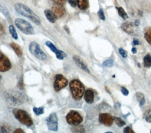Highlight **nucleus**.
<instances>
[{"label":"nucleus","instance_id":"nucleus-1","mask_svg":"<svg viewBox=\"0 0 151 133\" xmlns=\"http://www.w3.org/2000/svg\"><path fill=\"white\" fill-rule=\"evenodd\" d=\"M14 8L15 10L19 14L23 16L24 17L27 18L33 23L37 25H40V19L27 6L22 3H17L15 4Z\"/></svg>","mask_w":151,"mask_h":133},{"label":"nucleus","instance_id":"nucleus-2","mask_svg":"<svg viewBox=\"0 0 151 133\" xmlns=\"http://www.w3.org/2000/svg\"><path fill=\"white\" fill-rule=\"evenodd\" d=\"M69 87L73 99L76 101L81 100L85 92L83 84L78 80H73L70 81Z\"/></svg>","mask_w":151,"mask_h":133},{"label":"nucleus","instance_id":"nucleus-3","mask_svg":"<svg viewBox=\"0 0 151 133\" xmlns=\"http://www.w3.org/2000/svg\"><path fill=\"white\" fill-rule=\"evenodd\" d=\"M12 113L16 119L22 124L27 127H31L33 124L32 118L25 111L16 109L13 110Z\"/></svg>","mask_w":151,"mask_h":133},{"label":"nucleus","instance_id":"nucleus-4","mask_svg":"<svg viewBox=\"0 0 151 133\" xmlns=\"http://www.w3.org/2000/svg\"><path fill=\"white\" fill-rule=\"evenodd\" d=\"M15 24L18 29L26 35H33L35 34L34 29L30 24L22 18H17Z\"/></svg>","mask_w":151,"mask_h":133},{"label":"nucleus","instance_id":"nucleus-5","mask_svg":"<svg viewBox=\"0 0 151 133\" xmlns=\"http://www.w3.org/2000/svg\"><path fill=\"white\" fill-rule=\"evenodd\" d=\"M66 120L68 124L70 125L77 126L83 122V119L77 111L71 110L66 116Z\"/></svg>","mask_w":151,"mask_h":133},{"label":"nucleus","instance_id":"nucleus-6","mask_svg":"<svg viewBox=\"0 0 151 133\" xmlns=\"http://www.w3.org/2000/svg\"><path fill=\"white\" fill-rule=\"evenodd\" d=\"M29 49L31 54L39 59L45 60L46 59V54L41 49L39 45L35 42H31L29 44Z\"/></svg>","mask_w":151,"mask_h":133},{"label":"nucleus","instance_id":"nucleus-7","mask_svg":"<svg viewBox=\"0 0 151 133\" xmlns=\"http://www.w3.org/2000/svg\"><path fill=\"white\" fill-rule=\"evenodd\" d=\"M68 81L64 76L60 74L55 75L54 81V89L56 92L60 91L62 89L67 87Z\"/></svg>","mask_w":151,"mask_h":133},{"label":"nucleus","instance_id":"nucleus-8","mask_svg":"<svg viewBox=\"0 0 151 133\" xmlns=\"http://www.w3.org/2000/svg\"><path fill=\"white\" fill-rule=\"evenodd\" d=\"M47 124L49 130L53 132L58 130V117L55 112L50 113L47 118Z\"/></svg>","mask_w":151,"mask_h":133},{"label":"nucleus","instance_id":"nucleus-9","mask_svg":"<svg viewBox=\"0 0 151 133\" xmlns=\"http://www.w3.org/2000/svg\"><path fill=\"white\" fill-rule=\"evenodd\" d=\"M12 67V64L8 58L1 52L0 55V71L4 72L9 71Z\"/></svg>","mask_w":151,"mask_h":133},{"label":"nucleus","instance_id":"nucleus-10","mask_svg":"<svg viewBox=\"0 0 151 133\" xmlns=\"http://www.w3.org/2000/svg\"><path fill=\"white\" fill-rule=\"evenodd\" d=\"M5 97L9 104L13 105H19L23 103L22 99L14 93L7 92L5 94Z\"/></svg>","mask_w":151,"mask_h":133},{"label":"nucleus","instance_id":"nucleus-11","mask_svg":"<svg viewBox=\"0 0 151 133\" xmlns=\"http://www.w3.org/2000/svg\"><path fill=\"white\" fill-rule=\"evenodd\" d=\"M99 120L100 124L110 127L113 124L114 119L109 113H101L99 114Z\"/></svg>","mask_w":151,"mask_h":133},{"label":"nucleus","instance_id":"nucleus-12","mask_svg":"<svg viewBox=\"0 0 151 133\" xmlns=\"http://www.w3.org/2000/svg\"><path fill=\"white\" fill-rule=\"evenodd\" d=\"M73 62L76 64V65L79 67L81 69L83 70L85 72L87 73L88 74L90 73V71L88 69L87 65L80 57H79L77 55H74L73 56Z\"/></svg>","mask_w":151,"mask_h":133},{"label":"nucleus","instance_id":"nucleus-13","mask_svg":"<svg viewBox=\"0 0 151 133\" xmlns=\"http://www.w3.org/2000/svg\"><path fill=\"white\" fill-rule=\"evenodd\" d=\"M52 11L54 12L58 17H62L64 16L66 13L64 7L62 5L57 4L52 6Z\"/></svg>","mask_w":151,"mask_h":133},{"label":"nucleus","instance_id":"nucleus-14","mask_svg":"<svg viewBox=\"0 0 151 133\" xmlns=\"http://www.w3.org/2000/svg\"><path fill=\"white\" fill-rule=\"evenodd\" d=\"M134 24L130 22H125L121 25V29L129 34H132L134 31Z\"/></svg>","mask_w":151,"mask_h":133},{"label":"nucleus","instance_id":"nucleus-15","mask_svg":"<svg viewBox=\"0 0 151 133\" xmlns=\"http://www.w3.org/2000/svg\"><path fill=\"white\" fill-rule=\"evenodd\" d=\"M84 98L87 104L93 103L94 99V94L93 90L91 89L86 90L85 92Z\"/></svg>","mask_w":151,"mask_h":133},{"label":"nucleus","instance_id":"nucleus-16","mask_svg":"<svg viewBox=\"0 0 151 133\" xmlns=\"http://www.w3.org/2000/svg\"><path fill=\"white\" fill-rule=\"evenodd\" d=\"M45 15L46 17L48 20L52 23H55L56 20L58 19L57 16L54 14V12L52 10H50L49 9H46L44 11Z\"/></svg>","mask_w":151,"mask_h":133},{"label":"nucleus","instance_id":"nucleus-17","mask_svg":"<svg viewBox=\"0 0 151 133\" xmlns=\"http://www.w3.org/2000/svg\"><path fill=\"white\" fill-rule=\"evenodd\" d=\"M76 1L79 9L81 10H86L88 9L89 6L88 0H76Z\"/></svg>","mask_w":151,"mask_h":133},{"label":"nucleus","instance_id":"nucleus-18","mask_svg":"<svg viewBox=\"0 0 151 133\" xmlns=\"http://www.w3.org/2000/svg\"><path fill=\"white\" fill-rule=\"evenodd\" d=\"M10 46L12 47V49L14 50L16 55H17L18 57H22L23 55V51L20 48V46L18 45L17 44H15L14 42H12L10 44Z\"/></svg>","mask_w":151,"mask_h":133},{"label":"nucleus","instance_id":"nucleus-19","mask_svg":"<svg viewBox=\"0 0 151 133\" xmlns=\"http://www.w3.org/2000/svg\"><path fill=\"white\" fill-rule=\"evenodd\" d=\"M144 37L148 44L151 45V27H147L145 31Z\"/></svg>","mask_w":151,"mask_h":133},{"label":"nucleus","instance_id":"nucleus-20","mask_svg":"<svg viewBox=\"0 0 151 133\" xmlns=\"http://www.w3.org/2000/svg\"><path fill=\"white\" fill-rule=\"evenodd\" d=\"M144 66L148 68L151 66V56L150 55H146L144 58Z\"/></svg>","mask_w":151,"mask_h":133},{"label":"nucleus","instance_id":"nucleus-21","mask_svg":"<svg viewBox=\"0 0 151 133\" xmlns=\"http://www.w3.org/2000/svg\"><path fill=\"white\" fill-rule=\"evenodd\" d=\"M136 97L137 100L139 102L140 106L142 107L145 103V100L144 99V96L143 94L140 93H137L136 94Z\"/></svg>","mask_w":151,"mask_h":133},{"label":"nucleus","instance_id":"nucleus-22","mask_svg":"<svg viewBox=\"0 0 151 133\" xmlns=\"http://www.w3.org/2000/svg\"><path fill=\"white\" fill-rule=\"evenodd\" d=\"M9 31L10 34L12 35V37L15 40H17L18 36L14 26L12 25H10L9 27Z\"/></svg>","mask_w":151,"mask_h":133},{"label":"nucleus","instance_id":"nucleus-23","mask_svg":"<svg viewBox=\"0 0 151 133\" xmlns=\"http://www.w3.org/2000/svg\"><path fill=\"white\" fill-rule=\"evenodd\" d=\"M117 11H118L119 15L123 19L125 20L126 19L128 18V15H127V14L125 12L124 10L123 9V8H122V7L117 8Z\"/></svg>","mask_w":151,"mask_h":133},{"label":"nucleus","instance_id":"nucleus-24","mask_svg":"<svg viewBox=\"0 0 151 133\" xmlns=\"http://www.w3.org/2000/svg\"><path fill=\"white\" fill-rule=\"evenodd\" d=\"M71 130L73 132H75V133H84L85 132L84 128L81 126H78V125L75 126V127L72 128Z\"/></svg>","mask_w":151,"mask_h":133},{"label":"nucleus","instance_id":"nucleus-25","mask_svg":"<svg viewBox=\"0 0 151 133\" xmlns=\"http://www.w3.org/2000/svg\"><path fill=\"white\" fill-rule=\"evenodd\" d=\"M46 45L50 48V49L52 50V52L55 53V54L58 52V49L56 48L55 46L52 44V42H50V41H47L46 42Z\"/></svg>","mask_w":151,"mask_h":133},{"label":"nucleus","instance_id":"nucleus-26","mask_svg":"<svg viewBox=\"0 0 151 133\" xmlns=\"http://www.w3.org/2000/svg\"><path fill=\"white\" fill-rule=\"evenodd\" d=\"M33 111L34 113H35L37 116H39L41 114H44L45 111H44V107H34L33 108Z\"/></svg>","mask_w":151,"mask_h":133},{"label":"nucleus","instance_id":"nucleus-27","mask_svg":"<svg viewBox=\"0 0 151 133\" xmlns=\"http://www.w3.org/2000/svg\"><path fill=\"white\" fill-rule=\"evenodd\" d=\"M56 56V58L60 59V60H63L64 58H65L67 57L66 54L60 50H58V52L55 54Z\"/></svg>","mask_w":151,"mask_h":133},{"label":"nucleus","instance_id":"nucleus-28","mask_svg":"<svg viewBox=\"0 0 151 133\" xmlns=\"http://www.w3.org/2000/svg\"><path fill=\"white\" fill-rule=\"evenodd\" d=\"M114 121L116 123V125L118 126L119 127H122L125 124V122H124L122 119L119 117H114Z\"/></svg>","mask_w":151,"mask_h":133},{"label":"nucleus","instance_id":"nucleus-29","mask_svg":"<svg viewBox=\"0 0 151 133\" xmlns=\"http://www.w3.org/2000/svg\"><path fill=\"white\" fill-rule=\"evenodd\" d=\"M114 61L112 59H108L104 61L102 65L105 67H111L113 66Z\"/></svg>","mask_w":151,"mask_h":133},{"label":"nucleus","instance_id":"nucleus-30","mask_svg":"<svg viewBox=\"0 0 151 133\" xmlns=\"http://www.w3.org/2000/svg\"><path fill=\"white\" fill-rule=\"evenodd\" d=\"M145 119L146 122L151 123V110H148L146 112Z\"/></svg>","mask_w":151,"mask_h":133},{"label":"nucleus","instance_id":"nucleus-31","mask_svg":"<svg viewBox=\"0 0 151 133\" xmlns=\"http://www.w3.org/2000/svg\"><path fill=\"white\" fill-rule=\"evenodd\" d=\"M1 11L3 14V15L5 16V17H6L8 19L10 18L9 12L7 11V10H6V8H4L3 6H1Z\"/></svg>","mask_w":151,"mask_h":133},{"label":"nucleus","instance_id":"nucleus-32","mask_svg":"<svg viewBox=\"0 0 151 133\" xmlns=\"http://www.w3.org/2000/svg\"><path fill=\"white\" fill-rule=\"evenodd\" d=\"M98 15L99 18H100V19H101V20H105V14H104V12L103 10H102L101 9H100L99 10L98 13Z\"/></svg>","mask_w":151,"mask_h":133},{"label":"nucleus","instance_id":"nucleus-33","mask_svg":"<svg viewBox=\"0 0 151 133\" xmlns=\"http://www.w3.org/2000/svg\"><path fill=\"white\" fill-rule=\"evenodd\" d=\"M119 54L121 55L123 58H126L127 57V53L122 48H119Z\"/></svg>","mask_w":151,"mask_h":133},{"label":"nucleus","instance_id":"nucleus-34","mask_svg":"<svg viewBox=\"0 0 151 133\" xmlns=\"http://www.w3.org/2000/svg\"><path fill=\"white\" fill-rule=\"evenodd\" d=\"M52 1L57 4H60L62 6L66 3L67 0H52Z\"/></svg>","mask_w":151,"mask_h":133},{"label":"nucleus","instance_id":"nucleus-35","mask_svg":"<svg viewBox=\"0 0 151 133\" xmlns=\"http://www.w3.org/2000/svg\"><path fill=\"white\" fill-rule=\"evenodd\" d=\"M68 2L69 3L70 6L73 8H75L77 6V1L76 0H67Z\"/></svg>","mask_w":151,"mask_h":133},{"label":"nucleus","instance_id":"nucleus-36","mask_svg":"<svg viewBox=\"0 0 151 133\" xmlns=\"http://www.w3.org/2000/svg\"><path fill=\"white\" fill-rule=\"evenodd\" d=\"M121 92L124 96H128L129 95V93L128 90L126 89L124 87L121 88Z\"/></svg>","mask_w":151,"mask_h":133},{"label":"nucleus","instance_id":"nucleus-37","mask_svg":"<svg viewBox=\"0 0 151 133\" xmlns=\"http://www.w3.org/2000/svg\"><path fill=\"white\" fill-rule=\"evenodd\" d=\"M123 132L127 133H133L134 131L131 129V128L128 126L127 127L124 128V129L123 130Z\"/></svg>","mask_w":151,"mask_h":133},{"label":"nucleus","instance_id":"nucleus-38","mask_svg":"<svg viewBox=\"0 0 151 133\" xmlns=\"http://www.w3.org/2000/svg\"><path fill=\"white\" fill-rule=\"evenodd\" d=\"M18 87L20 89H24V84L23 79H21L20 81H19L18 84Z\"/></svg>","mask_w":151,"mask_h":133},{"label":"nucleus","instance_id":"nucleus-39","mask_svg":"<svg viewBox=\"0 0 151 133\" xmlns=\"http://www.w3.org/2000/svg\"><path fill=\"white\" fill-rule=\"evenodd\" d=\"M14 133H24V132L23 130H22L21 128H17V129H16V130H14Z\"/></svg>","mask_w":151,"mask_h":133},{"label":"nucleus","instance_id":"nucleus-40","mask_svg":"<svg viewBox=\"0 0 151 133\" xmlns=\"http://www.w3.org/2000/svg\"><path fill=\"white\" fill-rule=\"evenodd\" d=\"M134 45H138L139 44V41L137 39L135 38V39H134Z\"/></svg>","mask_w":151,"mask_h":133},{"label":"nucleus","instance_id":"nucleus-41","mask_svg":"<svg viewBox=\"0 0 151 133\" xmlns=\"http://www.w3.org/2000/svg\"><path fill=\"white\" fill-rule=\"evenodd\" d=\"M1 131L2 133H7V131L6 130V128L4 127H3L2 126H1Z\"/></svg>","mask_w":151,"mask_h":133},{"label":"nucleus","instance_id":"nucleus-42","mask_svg":"<svg viewBox=\"0 0 151 133\" xmlns=\"http://www.w3.org/2000/svg\"><path fill=\"white\" fill-rule=\"evenodd\" d=\"M131 51H132V52L134 54H136L137 53V49L136 48H133L132 49V50H131Z\"/></svg>","mask_w":151,"mask_h":133},{"label":"nucleus","instance_id":"nucleus-43","mask_svg":"<svg viewBox=\"0 0 151 133\" xmlns=\"http://www.w3.org/2000/svg\"><path fill=\"white\" fill-rule=\"evenodd\" d=\"M139 21L138 20H136L135 21V22H134V25H135V26H138V25H139Z\"/></svg>","mask_w":151,"mask_h":133},{"label":"nucleus","instance_id":"nucleus-44","mask_svg":"<svg viewBox=\"0 0 151 133\" xmlns=\"http://www.w3.org/2000/svg\"></svg>","mask_w":151,"mask_h":133}]
</instances>
